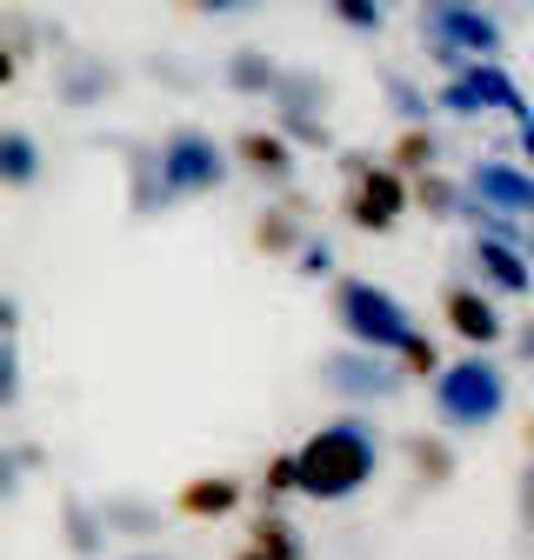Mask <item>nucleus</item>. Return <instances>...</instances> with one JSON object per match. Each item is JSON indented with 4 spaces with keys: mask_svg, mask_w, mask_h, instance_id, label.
<instances>
[{
    "mask_svg": "<svg viewBox=\"0 0 534 560\" xmlns=\"http://www.w3.org/2000/svg\"><path fill=\"white\" fill-rule=\"evenodd\" d=\"M294 460H301V501L341 508V501L368 494L374 474H381V428L368 420V407H348V413L321 420L294 447Z\"/></svg>",
    "mask_w": 534,
    "mask_h": 560,
    "instance_id": "1",
    "label": "nucleus"
},
{
    "mask_svg": "<svg viewBox=\"0 0 534 560\" xmlns=\"http://www.w3.org/2000/svg\"><path fill=\"white\" fill-rule=\"evenodd\" d=\"M428 400H434V420L448 434H488L495 420L508 413V400H514V381L495 361V347H461L454 361L434 368Z\"/></svg>",
    "mask_w": 534,
    "mask_h": 560,
    "instance_id": "2",
    "label": "nucleus"
},
{
    "mask_svg": "<svg viewBox=\"0 0 534 560\" xmlns=\"http://www.w3.org/2000/svg\"><path fill=\"white\" fill-rule=\"evenodd\" d=\"M415 40L441 74H461L467 60H501L508 47V21L481 0H421L415 14Z\"/></svg>",
    "mask_w": 534,
    "mask_h": 560,
    "instance_id": "3",
    "label": "nucleus"
},
{
    "mask_svg": "<svg viewBox=\"0 0 534 560\" xmlns=\"http://www.w3.org/2000/svg\"><path fill=\"white\" fill-rule=\"evenodd\" d=\"M327 320L341 327V340L381 347V354H394V347L415 334L408 301L387 294L381 280H368V273H334V280H327Z\"/></svg>",
    "mask_w": 534,
    "mask_h": 560,
    "instance_id": "4",
    "label": "nucleus"
},
{
    "mask_svg": "<svg viewBox=\"0 0 534 560\" xmlns=\"http://www.w3.org/2000/svg\"><path fill=\"white\" fill-rule=\"evenodd\" d=\"M161 167H167V187H174V200L187 207V200H214V194L228 187V174H234V154L221 148V140H214L208 127L181 120V127H167V133H161Z\"/></svg>",
    "mask_w": 534,
    "mask_h": 560,
    "instance_id": "5",
    "label": "nucleus"
},
{
    "mask_svg": "<svg viewBox=\"0 0 534 560\" xmlns=\"http://www.w3.org/2000/svg\"><path fill=\"white\" fill-rule=\"evenodd\" d=\"M47 88L67 114H107L127 88V67L101 47H74L67 40L60 54H47Z\"/></svg>",
    "mask_w": 534,
    "mask_h": 560,
    "instance_id": "6",
    "label": "nucleus"
},
{
    "mask_svg": "<svg viewBox=\"0 0 534 560\" xmlns=\"http://www.w3.org/2000/svg\"><path fill=\"white\" fill-rule=\"evenodd\" d=\"M314 381L341 400V407H381V400H394L400 387V368H394V354H381V347H361V340H341V347H327V354L314 361Z\"/></svg>",
    "mask_w": 534,
    "mask_h": 560,
    "instance_id": "7",
    "label": "nucleus"
},
{
    "mask_svg": "<svg viewBox=\"0 0 534 560\" xmlns=\"http://www.w3.org/2000/svg\"><path fill=\"white\" fill-rule=\"evenodd\" d=\"M94 148H107L120 161V200H127V221H161L174 200L167 167H161V133H94Z\"/></svg>",
    "mask_w": 534,
    "mask_h": 560,
    "instance_id": "8",
    "label": "nucleus"
},
{
    "mask_svg": "<svg viewBox=\"0 0 534 560\" xmlns=\"http://www.w3.org/2000/svg\"><path fill=\"white\" fill-rule=\"evenodd\" d=\"M415 214V180L408 174H400L387 154L381 161H368L355 180H348V194H341V221L355 228V234H394L400 221H408Z\"/></svg>",
    "mask_w": 534,
    "mask_h": 560,
    "instance_id": "9",
    "label": "nucleus"
},
{
    "mask_svg": "<svg viewBox=\"0 0 534 560\" xmlns=\"http://www.w3.org/2000/svg\"><path fill=\"white\" fill-rule=\"evenodd\" d=\"M467 267H475V280L488 294L501 301H527L534 294V260L521 247V228L501 234V228H467Z\"/></svg>",
    "mask_w": 534,
    "mask_h": 560,
    "instance_id": "10",
    "label": "nucleus"
},
{
    "mask_svg": "<svg viewBox=\"0 0 534 560\" xmlns=\"http://www.w3.org/2000/svg\"><path fill=\"white\" fill-rule=\"evenodd\" d=\"M441 320H448V334L461 340V347H508V314H501V294H488L481 280H448L441 288Z\"/></svg>",
    "mask_w": 534,
    "mask_h": 560,
    "instance_id": "11",
    "label": "nucleus"
},
{
    "mask_svg": "<svg viewBox=\"0 0 534 560\" xmlns=\"http://www.w3.org/2000/svg\"><path fill=\"white\" fill-rule=\"evenodd\" d=\"M307 214H314V200H307L301 187H281V200H267L260 214H254L247 247H254L260 260H281V267H288V260L301 254V241L314 234V221H307Z\"/></svg>",
    "mask_w": 534,
    "mask_h": 560,
    "instance_id": "12",
    "label": "nucleus"
},
{
    "mask_svg": "<svg viewBox=\"0 0 534 560\" xmlns=\"http://www.w3.org/2000/svg\"><path fill=\"white\" fill-rule=\"evenodd\" d=\"M228 154H234L241 174H254L260 187H275V194L301 180V148H294L275 120H267V127H241V133L228 140Z\"/></svg>",
    "mask_w": 534,
    "mask_h": 560,
    "instance_id": "13",
    "label": "nucleus"
},
{
    "mask_svg": "<svg viewBox=\"0 0 534 560\" xmlns=\"http://www.w3.org/2000/svg\"><path fill=\"white\" fill-rule=\"evenodd\" d=\"M241 508H254V487L228 467H208L174 487V521H194V527H214V521H234Z\"/></svg>",
    "mask_w": 534,
    "mask_h": 560,
    "instance_id": "14",
    "label": "nucleus"
},
{
    "mask_svg": "<svg viewBox=\"0 0 534 560\" xmlns=\"http://www.w3.org/2000/svg\"><path fill=\"white\" fill-rule=\"evenodd\" d=\"M461 174H467V187H475V194L495 207V214H508V221H534V167H527V161L481 154V161H467Z\"/></svg>",
    "mask_w": 534,
    "mask_h": 560,
    "instance_id": "15",
    "label": "nucleus"
},
{
    "mask_svg": "<svg viewBox=\"0 0 534 560\" xmlns=\"http://www.w3.org/2000/svg\"><path fill=\"white\" fill-rule=\"evenodd\" d=\"M94 501H101L107 534L127 540V547H154L167 534V521H174V508H161L154 494H141V487H107V494H94Z\"/></svg>",
    "mask_w": 534,
    "mask_h": 560,
    "instance_id": "16",
    "label": "nucleus"
},
{
    "mask_svg": "<svg viewBox=\"0 0 534 560\" xmlns=\"http://www.w3.org/2000/svg\"><path fill=\"white\" fill-rule=\"evenodd\" d=\"M394 454L408 460L415 494H448V487L461 480V454H454V441H448V434L415 428V434H400V441H394Z\"/></svg>",
    "mask_w": 534,
    "mask_h": 560,
    "instance_id": "17",
    "label": "nucleus"
},
{
    "mask_svg": "<svg viewBox=\"0 0 534 560\" xmlns=\"http://www.w3.org/2000/svg\"><path fill=\"white\" fill-rule=\"evenodd\" d=\"M54 521H60V547L74 553V560H107L114 534H107V521H101V501H94V494H81V487H60Z\"/></svg>",
    "mask_w": 534,
    "mask_h": 560,
    "instance_id": "18",
    "label": "nucleus"
},
{
    "mask_svg": "<svg viewBox=\"0 0 534 560\" xmlns=\"http://www.w3.org/2000/svg\"><path fill=\"white\" fill-rule=\"evenodd\" d=\"M47 180V148L21 120H0V194H34Z\"/></svg>",
    "mask_w": 534,
    "mask_h": 560,
    "instance_id": "19",
    "label": "nucleus"
},
{
    "mask_svg": "<svg viewBox=\"0 0 534 560\" xmlns=\"http://www.w3.org/2000/svg\"><path fill=\"white\" fill-rule=\"evenodd\" d=\"M275 81H281V60L267 54V47H228L221 54V88L234 101H267V94H275Z\"/></svg>",
    "mask_w": 534,
    "mask_h": 560,
    "instance_id": "20",
    "label": "nucleus"
},
{
    "mask_svg": "<svg viewBox=\"0 0 534 560\" xmlns=\"http://www.w3.org/2000/svg\"><path fill=\"white\" fill-rule=\"evenodd\" d=\"M267 107H294V114H334V81L321 67H301V60H281V81L267 94Z\"/></svg>",
    "mask_w": 534,
    "mask_h": 560,
    "instance_id": "21",
    "label": "nucleus"
},
{
    "mask_svg": "<svg viewBox=\"0 0 534 560\" xmlns=\"http://www.w3.org/2000/svg\"><path fill=\"white\" fill-rule=\"evenodd\" d=\"M374 88H381V107L400 120V127H415V120H434V94L408 74V67H374Z\"/></svg>",
    "mask_w": 534,
    "mask_h": 560,
    "instance_id": "22",
    "label": "nucleus"
},
{
    "mask_svg": "<svg viewBox=\"0 0 534 560\" xmlns=\"http://www.w3.org/2000/svg\"><path fill=\"white\" fill-rule=\"evenodd\" d=\"M467 74H475V88H481L488 114H501V120H514V127H527V120H534V107H527L521 81L508 74V60H467Z\"/></svg>",
    "mask_w": 534,
    "mask_h": 560,
    "instance_id": "23",
    "label": "nucleus"
},
{
    "mask_svg": "<svg viewBox=\"0 0 534 560\" xmlns=\"http://www.w3.org/2000/svg\"><path fill=\"white\" fill-rule=\"evenodd\" d=\"M247 540H254L267 560H314V547H307V534L288 521V508H254V514H247Z\"/></svg>",
    "mask_w": 534,
    "mask_h": 560,
    "instance_id": "24",
    "label": "nucleus"
},
{
    "mask_svg": "<svg viewBox=\"0 0 534 560\" xmlns=\"http://www.w3.org/2000/svg\"><path fill=\"white\" fill-rule=\"evenodd\" d=\"M387 161L400 167V174H428V167H441L448 161V148H441V133H434V120H415V127H400L394 140H387Z\"/></svg>",
    "mask_w": 534,
    "mask_h": 560,
    "instance_id": "25",
    "label": "nucleus"
},
{
    "mask_svg": "<svg viewBox=\"0 0 534 560\" xmlns=\"http://www.w3.org/2000/svg\"><path fill=\"white\" fill-rule=\"evenodd\" d=\"M141 74L161 88V94H200L208 88V74L187 60V54H167V47H154V54H141Z\"/></svg>",
    "mask_w": 534,
    "mask_h": 560,
    "instance_id": "26",
    "label": "nucleus"
},
{
    "mask_svg": "<svg viewBox=\"0 0 534 560\" xmlns=\"http://www.w3.org/2000/svg\"><path fill=\"white\" fill-rule=\"evenodd\" d=\"M301 494V460L294 454H267L260 480H254V508H288Z\"/></svg>",
    "mask_w": 534,
    "mask_h": 560,
    "instance_id": "27",
    "label": "nucleus"
},
{
    "mask_svg": "<svg viewBox=\"0 0 534 560\" xmlns=\"http://www.w3.org/2000/svg\"><path fill=\"white\" fill-rule=\"evenodd\" d=\"M434 114H448V120H488V101H481V88H475V74H441V88H434Z\"/></svg>",
    "mask_w": 534,
    "mask_h": 560,
    "instance_id": "28",
    "label": "nucleus"
},
{
    "mask_svg": "<svg viewBox=\"0 0 534 560\" xmlns=\"http://www.w3.org/2000/svg\"><path fill=\"white\" fill-rule=\"evenodd\" d=\"M275 127L294 140L301 154H334V120H327V114H294V107H275Z\"/></svg>",
    "mask_w": 534,
    "mask_h": 560,
    "instance_id": "29",
    "label": "nucleus"
},
{
    "mask_svg": "<svg viewBox=\"0 0 534 560\" xmlns=\"http://www.w3.org/2000/svg\"><path fill=\"white\" fill-rule=\"evenodd\" d=\"M321 8L334 14V27H348V34H361V40H374V34L387 27V0H321Z\"/></svg>",
    "mask_w": 534,
    "mask_h": 560,
    "instance_id": "30",
    "label": "nucleus"
},
{
    "mask_svg": "<svg viewBox=\"0 0 534 560\" xmlns=\"http://www.w3.org/2000/svg\"><path fill=\"white\" fill-rule=\"evenodd\" d=\"M394 368H400V381H434V368H441V347H434V334H428V327H415L408 340L394 347Z\"/></svg>",
    "mask_w": 534,
    "mask_h": 560,
    "instance_id": "31",
    "label": "nucleus"
},
{
    "mask_svg": "<svg viewBox=\"0 0 534 560\" xmlns=\"http://www.w3.org/2000/svg\"><path fill=\"white\" fill-rule=\"evenodd\" d=\"M27 400V361H21V334H0V413H14Z\"/></svg>",
    "mask_w": 534,
    "mask_h": 560,
    "instance_id": "32",
    "label": "nucleus"
},
{
    "mask_svg": "<svg viewBox=\"0 0 534 560\" xmlns=\"http://www.w3.org/2000/svg\"><path fill=\"white\" fill-rule=\"evenodd\" d=\"M288 267H294V280H334V241H327V234L314 228V234L301 241V254H294Z\"/></svg>",
    "mask_w": 534,
    "mask_h": 560,
    "instance_id": "33",
    "label": "nucleus"
},
{
    "mask_svg": "<svg viewBox=\"0 0 534 560\" xmlns=\"http://www.w3.org/2000/svg\"><path fill=\"white\" fill-rule=\"evenodd\" d=\"M21 487H27L21 447H14V441H0V508H14V501H21Z\"/></svg>",
    "mask_w": 534,
    "mask_h": 560,
    "instance_id": "34",
    "label": "nucleus"
},
{
    "mask_svg": "<svg viewBox=\"0 0 534 560\" xmlns=\"http://www.w3.org/2000/svg\"><path fill=\"white\" fill-rule=\"evenodd\" d=\"M167 8H181L194 21H221V14H254V0H167Z\"/></svg>",
    "mask_w": 534,
    "mask_h": 560,
    "instance_id": "35",
    "label": "nucleus"
},
{
    "mask_svg": "<svg viewBox=\"0 0 534 560\" xmlns=\"http://www.w3.org/2000/svg\"><path fill=\"white\" fill-rule=\"evenodd\" d=\"M514 521H521V534L534 540V454H527V467L514 474Z\"/></svg>",
    "mask_w": 534,
    "mask_h": 560,
    "instance_id": "36",
    "label": "nucleus"
},
{
    "mask_svg": "<svg viewBox=\"0 0 534 560\" xmlns=\"http://www.w3.org/2000/svg\"><path fill=\"white\" fill-rule=\"evenodd\" d=\"M508 368H534V320L508 327Z\"/></svg>",
    "mask_w": 534,
    "mask_h": 560,
    "instance_id": "37",
    "label": "nucleus"
},
{
    "mask_svg": "<svg viewBox=\"0 0 534 560\" xmlns=\"http://www.w3.org/2000/svg\"><path fill=\"white\" fill-rule=\"evenodd\" d=\"M8 88H21V54L0 40V94H8Z\"/></svg>",
    "mask_w": 534,
    "mask_h": 560,
    "instance_id": "38",
    "label": "nucleus"
},
{
    "mask_svg": "<svg viewBox=\"0 0 534 560\" xmlns=\"http://www.w3.org/2000/svg\"><path fill=\"white\" fill-rule=\"evenodd\" d=\"M368 161H381V154H361V148H348V154H341V161H334V174H341V180H355V174H361V167H368Z\"/></svg>",
    "mask_w": 534,
    "mask_h": 560,
    "instance_id": "39",
    "label": "nucleus"
},
{
    "mask_svg": "<svg viewBox=\"0 0 534 560\" xmlns=\"http://www.w3.org/2000/svg\"><path fill=\"white\" fill-rule=\"evenodd\" d=\"M0 334H21V301L0 288Z\"/></svg>",
    "mask_w": 534,
    "mask_h": 560,
    "instance_id": "40",
    "label": "nucleus"
},
{
    "mask_svg": "<svg viewBox=\"0 0 534 560\" xmlns=\"http://www.w3.org/2000/svg\"><path fill=\"white\" fill-rule=\"evenodd\" d=\"M14 447H21V467L27 474H47V447L40 441H14Z\"/></svg>",
    "mask_w": 534,
    "mask_h": 560,
    "instance_id": "41",
    "label": "nucleus"
},
{
    "mask_svg": "<svg viewBox=\"0 0 534 560\" xmlns=\"http://www.w3.org/2000/svg\"><path fill=\"white\" fill-rule=\"evenodd\" d=\"M120 560H181V553H167V547H127Z\"/></svg>",
    "mask_w": 534,
    "mask_h": 560,
    "instance_id": "42",
    "label": "nucleus"
},
{
    "mask_svg": "<svg viewBox=\"0 0 534 560\" xmlns=\"http://www.w3.org/2000/svg\"><path fill=\"white\" fill-rule=\"evenodd\" d=\"M514 133H521V161L534 167V120H527V127H514Z\"/></svg>",
    "mask_w": 534,
    "mask_h": 560,
    "instance_id": "43",
    "label": "nucleus"
},
{
    "mask_svg": "<svg viewBox=\"0 0 534 560\" xmlns=\"http://www.w3.org/2000/svg\"><path fill=\"white\" fill-rule=\"evenodd\" d=\"M228 560H267V553H260V547H254V540H247V547H234V553H228Z\"/></svg>",
    "mask_w": 534,
    "mask_h": 560,
    "instance_id": "44",
    "label": "nucleus"
},
{
    "mask_svg": "<svg viewBox=\"0 0 534 560\" xmlns=\"http://www.w3.org/2000/svg\"><path fill=\"white\" fill-rule=\"evenodd\" d=\"M521 434H527V454H534V413H527V428H521Z\"/></svg>",
    "mask_w": 534,
    "mask_h": 560,
    "instance_id": "45",
    "label": "nucleus"
},
{
    "mask_svg": "<svg viewBox=\"0 0 534 560\" xmlns=\"http://www.w3.org/2000/svg\"><path fill=\"white\" fill-rule=\"evenodd\" d=\"M521 247H527V260H534V234H527V228H521Z\"/></svg>",
    "mask_w": 534,
    "mask_h": 560,
    "instance_id": "46",
    "label": "nucleus"
},
{
    "mask_svg": "<svg viewBox=\"0 0 534 560\" xmlns=\"http://www.w3.org/2000/svg\"><path fill=\"white\" fill-rule=\"evenodd\" d=\"M387 8H400V0H387Z\"/></svg>",
    "mask_w": 534,
    "mask_h": 560,
    "instance_id": "47",
    "label": "nucleus"
},
{
    "mask_svg": "<svg viewBox=\"0 0 534 560\" xmlns=\"http://www.w3.org/2000/svg\"><path fill=\"white\" fill-rule=\"evenodd\" d=\"M527 14H534V0H527Z\"/></svg>",
    "mask_w": 534,
    "mask_h": 560,
    "instance_id": "48",
    "label": "nucleus"
},
{
    "mask_svg": "<svg viewBox=\"0 0 534 560\" xmlns=\"http://www.w3.org/2000/svg\"><path fill=\"white\" fill-rule=\"evenodd\" d=\"M254 8H260V0H254Z\"/></svg>",
    "mask_w": 534,
    "mask_h": 560,
    "instance_id": "49",
    "label": "nucleus"
},
{
    "mask_svg": "<svg viewBox=\"0 0 534 560\" xmlns=\"http://www.w3.org/2000/svg\"><path fill=\"white\" fill-rule=\"evenodd\" d=\"M527 560H534V553H527Z\"/></svg>",
    "mask_w": 534,
    "mask_h": 560,
    "instance_id": "50",
    "label": "nucleus"
}]
</instances>
